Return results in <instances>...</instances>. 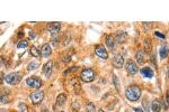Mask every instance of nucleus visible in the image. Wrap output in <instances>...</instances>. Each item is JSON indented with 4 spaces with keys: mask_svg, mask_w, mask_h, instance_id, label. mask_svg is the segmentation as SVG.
Instances as JSON below:
<instances>
[{
    "mask_svg": "<svg viewBox=\"0 0 169 112\" xmlns=\"http://www.w3.org/2000/svg\"><path fill=\"white\" fill-rule=\"evenodd\" d=\"M151 109L153 112H160L161 110V102L159 100H153L152 104H151Z\"/></svg>",
    "mask_w": 169,
    "mask_h": 112,
    "instance_id": "f3484780",
    "label": "nucleus"
},
{
    "mask_svg": "<svg viewBox=\"0 0 169 112\" xmlns=\"http://www.w3.org/2000/svg\"><path fill=\"white\" fill-rule=\"evenodd\" d=\"M125 97H126V99L132 101V102L138 101L141 97V89L138 85H130L125 90Z\"/></svg>",
    "mask_w": 169,
    "mask_h": 112,
    "instance_id": "f257e3e1",
    "label": "nucleus"
},
{
    "mask_svg": "<svg viewBox=\"0 0 169 112\" xmlns=\"http://www.w3.org/2000/svg\"><path fill=\"white\" fill-rule=\"evenodd\" d=\"M61 112H63V111H61Z\"/></svg>",
    "mask_w": 169,
    "mask_h": 112,
    "instance_id": "f704fd0d",
    "label": "nucleus"
},
{
    "mask_svg": "<svg viewBox=\"0 0 169 112\" xmlns=\"http://www.w3.org/2000/svg\"><path fill=\"white\" fill-rule=\"evenodd\" d=\"M7 102H8V98L6 97V94L2 93V94H1V103L5 104V103H7Z\"/></svg>",
    "mask_w": 169,
    "mask_h": 112,
    "instance_id": "a878e982",
    "label": "nucleus"
},
{
    "mask_svg": "<svg viewBox=\"0 0 169 112\" xmlns=\"http://www.w3.org/2000/svg\"><path fill=\"white\" fill-rule=\"evenodd\" d=\"M27 46H28V42H27L26 39H23V40H20V42L17 44V48H18V50L26 48Z\"/></svg>",
    "mask_w": 169,
    "mask_h": 112,
    "instance_id": "4be33fe9",
    "label": "nucleus"
},
{
    "mask_svg": "<svg viewBox=\"0 0 169 112\" xmlns=\"http://www.w3.org/2000/svg\"><path fill=\"white\" fill-rule=\"evenodd\" d=\"M46 27H48V29H49L52 34H56V33H59L60 29H61V24H60V23H49Z\"/></svg>",
    "mask_w": 169,
    "mask_h": 112,
    "instance_id": "f8f14e48",
    "label": "nucleus"
},
{
    "mask_svg": "<svg viewBox=\"0 0 169 112\" xmlns=\"http://www.w3.org/2000/svg\"><path fill=\"white\" fill-rule=\"evenodd\" d=\"M95 77H96V74L91 68H83L80 73V78L86 83L92 82L95 80Z\"/></svg>",
    "mask_w": 169,
    "mask_h": 112,
    "instance_id": "7ed1b4c3",
    "label": "nucleus"
},
{
    "mask_svg": "<svg viewBox=\"0 0 169 112\" xmlns=\"http://www.w3.org/2000/svg\"><path fill=\"white\" fill-rule=\"evenodd\" d=\"M135 58H136V61L139 64H143V63L145 62V53H144V50H140L138 53H136V55H135Z\"/></svg>",
    "mask_w": 169,
    "mask_h": 112,
    "instance_id": "dca6fc26",
    "label": "nucleus"
},
{
    "mask_svg": "<svg viewBox=\"0 0 169 112\" xmlns=\"http://www.w3.org/2000/svg\"><path fill=\"white\" fill-rule=\"evenodd\" d=\"M29 37L33 39V38L36 37V34H35V33H33V32H31V33H29Z\"/></svg>",
    "mask_w": 169,
    "mask_h": 112,
    "instance_id": "c756f323",
    "label": "nucleus"
},
{
    "mask_svg": "<svg viewBox=\"0 0 169 112\" xmlns=\"http://www.w3.org/2000/svg\"><path fill=\"white\" fill-rule=\"evenodd\" d=\"M39 67V63L37 61H33V62H31L28 65H27V70L31 72V71H35V70H37Z\"/></svg>",
    "mask_w": 169,
    "mask_h": 112,
    "instance_id": "6ab92c4d",
    "label": "nucleus"
},
{
    "mask_svg": "<svg viewBox=\"0 0 169 112\" xmlns=\"http://www.w3.org/2000/svg\"><path fill=\"white\" fill-rule=\"evenodd\" d=\"M86 108H87V111L88 112H96V108H95V105H94L92 102H88L87 105H86Z\"/></svg>",
    "mask_w": 169,
    "mask_h": 112,
    "instance_id": "5701e85b",
    "label": "nucleus"
},
{
    "mask_svg": "<svg viewBox=\"0 0 169 112\" xmlns=\"http://www.w3.org/2000/svg\"><path fill=\"white\" fill-rule=\"evenodd\" d=\"M27 85L29 87H33V89H39V87L43 85V82L42 80L37 77V76H31L26 80Z\"/></svg>",
    "mask_w": 169,
    "mask_h": 112,
    "instance_id": "20e7f679",
    "label": "nucleus"
},
{
    "mask_svg": "<svg viewBox=\"0 0 169 112\" xmlns=\"http://www.w3.org/2000/svg\"><path fill=\"white\" fill-rule=\"evenodd\" d=\"M52 70H53V62L52 61H49V62L43 66V71H42V73H43V75H44L45 77L49 78V77L51 76V74H52Z\"/></svg>",
    "mask_w": 169,
    "mask_h": 112,
    "instance_id": "1a4fd4ad",
    "label": "nucleus"
},
{
    "mask_svg": "<svg viewBox=\"0 0 169 112\" xmlns=\"http://www.w3.org/2000/svg\"><path fill=\"white\" fill-rule=\"evenodd\" d=\"M113 64L116 68H122L123 67V64H124V60H123V56L121 54H115L114 57H113Z\"/></svg>",
    "mask_w": 169,
    "mask_h": 112,
    "instance_id": "9d476101",
    "label": "nucleus"
},
{
    "mask_svg": "<svg viewBox=\"0 0 169 112\" xmlns=\"http://www.w3.org/2000/svg\"><path fill=\"white\" fill-rule=\"evenodd\" d=\"M51 53H52V50H51L50 44H44V45H42V47H41V56H43V57H49V56L51 55Z\"/></svg>",
    "mask_w": 169,
    "mask_h": 112,
    "instance_id": "9b49d317",
    "label": "nucleus"
},
{
    "mask_svg": "<svg viewBox=\"0 0 169 112\" xmlns=\"http://www.w3.org/2000/svg\"><path fill=\"white\" fill-rule=\"evenodd\" d=\"M168 54H169V46H168V45H162V46L160 47V50H159V55H160V58H161V60H165V58H167Z\"/></svg>",
    "mask_w": 169,
    "mask_h": 112,
    "instance_id": "2eb2a0df",
    "label": "nucleus"
},
{
    "mask_svg": "<svg viewBox=\"0 0 169 112\" xmlns=\"http://www.w3.org/2000/svg\"><path fill=\"white\" fill-rule=\"evenodd\" d=\"M145 47L148 48L147 50H150V48H151V46L149 45V39H147V40H145Z\"/></svg>",
    "mask_w": 169,
    "mask_h": 112,
    "instance_id": "c85d7f7f",
    "label": "nucleus"
},
{
    "mask_svg": "<svg viewBox=\"0 0 169 112\" xmlns=\"http://www.w3.org/2000/svg\"><path fill=\"white\" fill-rule=\"evenodd\" d=\"M65 102H67V97H65L64 93L59 94L58 98H56V104L60 105V107H62V105H64L65 104Z\"/></svg>",
    "mask_w": 169,
    "mask_h": 112,
    "instance_id": "a211bd4d",
    "label": "nucleus"
},
{
    "mask_svg": "<svg viewBox=\"0 0 169 112\" xmlns=\"http://www.w3.org/2000/svg\"><path fill=\"white\" fill-rule=\"evenodd\" d=\"M125 68L128 71V73L130 75H135L139 72V67L136 65V63H134L132 60H129L125 64Z\"/></svg>",
    "mask_w": 169,
    "mask_h": 112,
    "instance_id": "423d86ee",
    "label": "nucleus"
},
{
    "mask_svg": "<svg viewBox=\"0 0 169 112\" xmlns=\"http://www.w3.org/2000/svg\"><path fill=\"white\" fill-rule=\"evenodd\" d=\"M29 53H31V55L34 56V57H39V55H41V52H39V50H37L35 46H32V47H31Z\"/></svg>",
    "mask_w": 169,
    "mask_h": 112,
    "instance_id": "aec40b11",
    "label": "nucleus"
},
{
    "mask_svg": "<svg viewBox=\"0 0 169 112\" xmlns=\"http://www.w3.org/2000/svg\"><path fill=\"white\" fill-rule=\"evenodd\" d=\"M72 108H73V111H78L79 109H80V104H79L78 102H75L73 105H72Z\"/></svg>",
    "mask_w": 169,
    "mask_h": 112,
    "instance_id": "bb28decb",
    "label": "nucleus"
},
{
    "mask_svg": "<svg viewBox=\"0 0 169 112\" xmlns=\"http://www.w3.org/2000/svg\"><path fill=\"white\" fill-rule=\"evenodd\" d=\"M71 84H73V87H75L76 93H79V90H80V83L78 82V80H77V78H72V80H71Z\"/></svg>",
    "mask_w": 169,
    "mask_h": 112,
    "instance_id": "412c9836",
    "label": "nucleus"
},
{
    "mask_svg": "<svg viewBox=\"0 0 169 112\" xmlns=\"http://www.w3.org/2000/svg\"><path fill=\"white\" fill-rule=\"evenodd\" d=\"M76 70H78V67H77V66H73V67H71V68L67 70V71L64 72V75H67L68 73H70V72H73V71H76Z\"/></svg>",
    "mask_w": 169,
    "mask_h": 112,
    "instance_id": "cd10ccee",
    "label": "nucleus"
},
{
    "mask_svg": "<svg viewBox=\"0 0 169 112\" xmlns=\"http://www.w3.org/2000/svg\"><path fill=\"white\" fill-rule=\"evenodd\" d=\"M113 83L115 84V87H116L117 91H119V83H118V80H117L116 75H113Z\"/></svg>",
    "mask_w": 169,
    "mask_h": 112,
    "instance_id": "393cba45",
    "label": "nucleus"
},
{
    "mask_svg": "<svg viewBox=\"0 0 169 112\" xmlns=\"http://www.w3.org/2000/svg\"><path fill=\"white\" fill-rule=\"evenodd\" d=\"M44 99V92L43 91H36L34 93L31 94V100L33 102V104H39Z\"/></svg>",
    "mask_w": 169,
    "mask_h": 112,
    "instance_id": "0eeeda50",
    "label": "nucleus"
},
{
    "mask_svg": "<svg viewBox=\"0 0 169 112\" xmlns=\"http://www.w3.org/2000/svg\"><path fill=\"white\" fill-rule=\"evenodd\" d=\"M156 35H157V36H160V37L165 38V36H164V35H162V34H159V33H158V32H156Z\"/></svg>",
    "mask_w": 169,
    "mask_h": 112,
    "instance_id": "473e14b6",
    "label": "nucleus"
},
{
    "mask_svg": "<svg viewBox=\"0 0 169 112\" xmlns=\"http://www.w3.org/2000/svg\"><path fill=\"white\" fill-rule=\"evenodd\" d=\"M97 112H105L103 109H99V110H97Z\"/></svg>",
    "mask_w": 169,
    "mask_h": 112,
    "instance_id": "72a5a7b5",
    "label": "nucleus"
},
{
    "mask_svg": "<svg viewBox=\"0 0 169 112\" xmlns=\"http://www.w3.org/2000/svg\"><path fill=\"white\" fill-rule=\"evenodd\" d=\"M105 43H106V46L108 47V50H112V52H114L115 46H116V40H115L114 36H112V35H107V36L105 37Z\"/></svg>",
    "mask_w": 169,
    "mask_h": 112,
    "instance_id": "6e6552de",
    "label": "nucleus"
},
{
    "mask_svg": "<svg viewBox=\"0 0 169 112\" xmlns=\"http://www.w3.org/2000/svg\"><path fill=\"white\" fill-rule=\"evenodd\" d=\"M95 53L102 60H107L108 58V52L106 50V48L103 45H96L95 46Z\"/></svg>",
    "mask_w": 169,
    "mask_h": 112,
    "instance_id": "39448f33",
    "label": "nucleus"
},
{
    "mask_svg": "<svg viewBox=\"0 0 169 112\" xmlns=\"http://www.w3.org/2000/svg\"><path fill=\"white\" fill-rule=\"evenodd\" d=\"M114 38H115V40H116L117 43L122 44V43H124L125 39L128 38V35H126L125 32H123V30H118L116 34H115V37Z\"/></svg>",
    "mask_w": 169,
    "mask_h": 112,
    "instance_id": "ddd939ff",
    "label": "nucleus"
},
{
    "mask_svg": "<svg viewBox=\"0 0 169 112\" xmlns=\"http://www.w3.org/2000/svg\"><path fill=\"white\" fill-rule=\"evenodd\" d=\"M18 108H19V111L20 112H28L27 105L25 104V103H23V102H20V103L18 104Z\"/></svg>",
    "mask_w": 169,
    "mask_h": 112,
    "instance_id": "b1692460",
    "label": "nucleus"
},
{
    "mask_svg": "<svg viewBox=\"0 0 169 112\" xmlns=\"http://www.w3.org/2000/svg\"><path fill=\"white\" fill-rule=\"evenodd\" d=\"M140 73L144 76V77H148V78H152L153 77V71L150 68V67H142L141 70H140Z\"/></svg>",
    "mask_w": 169,
    "mask_h": 112,
    "instance_id": "4468645a",
    "label": "nucleus"
},
{
    "mask_svg": "<svg viewBox=\"0 0 169 112\" xmlns=\"http://www.w3.org/2000/svg\"><path fill=\"white\" fill-rule=\"evenodd\" d=\"M133 112H143L142 109H138V108H134L133 109Z\"/></svg>",
    "mask_w": 169,
    "mask_h": 112,
    "instance_id": "7c9ffc66",
    "label": "nucleus"
},
{
    "mask_svg": "<svg viewBox=\"0 0 169 112\" xmlns=\"http://www.w3.org/2000/svg\"><path fill=\"white\" fill-rule=\"evenodd\" d=\"M20 80H22V76H20V73H18V72H13V73H9L5 76V81L9 85L18 84L20 82Z\"/></svg>",
    "mask_w": 169,
    "mask_h": 112,
    "instance_id": "f03ea898",
    "label": "nucleus"
},
{
    "mask_svg": "<svg viewBox=\"0 0 169 112\" xmlns=\"http://www.w3.org/2000/svg\"><path fill=\"white\" fill-rule=\"evenodd\" d=\"M166 100H167V104H169V91H167V98H166Z\"/></svg>",
    "mask_w": 169,
    "mask_h": 112,
    "instance_id": "2f4dec72",
    "label": "nucleus"
}]
</instances>
